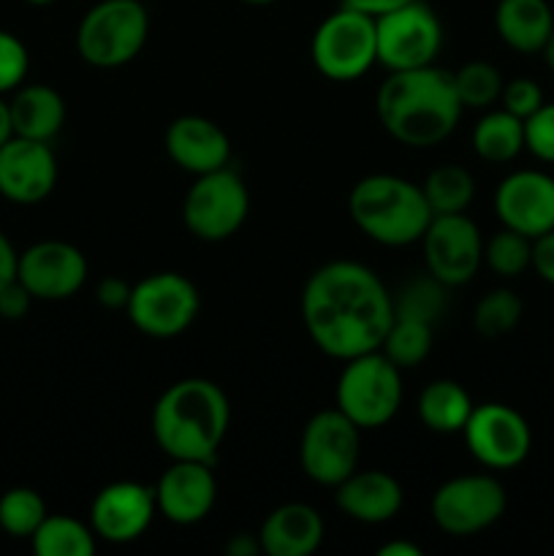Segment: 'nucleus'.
<instances>
[{"label": "nucleus", "mask_w": 554, "mask_h": 556, "mask_svg": "<svg viewBox=\"0 0 554 556\" xmlns=\"http://www.w3.org/2000/svg\"><path fill=\"white\" fill-rule=\"evenodd\" d=\"M302 318L320 353L348 362L380 351L394 320V302L369 266L329 261L304 282Z\"/></svg>", "instance_id": "f257e3e1"}, {"label": "nucleus", "mask_w": 554, "mask_h": 556, "mask_svg": "<svg viewBox=\"0 0 554 556\" xmlns=\"http://www.w3.org/2000/svg\"><path fill=\"white\" fill-rule=\"evenodd\" d=\"M454 74L424 65L411 71H389L375 92V114L386 134L413 150L443 144L462 117Z\"/></svg>", "instance_id": "f03ea898"}, {"label": "nucleus", "mask_w": 554, "mask_h": 556, "mask_svg": "<svg viewBox=\"0 0 554 556\" xmlns=\"http://www.w3.org/2000/svg\"><path fill=\"white\" fill-rule=\"evenodd\" d=\"M231 405L226 391L206 378L168 386L152 407V438L172 462L215 465L226 440Z\"/></svg>", "instance_id": "7ed1b4c3"}, {"label": "nucleus", "mask_w": 554, "mask_h": 556, "mask_svg": "<svg viewBox=\"0 0 554 556\" xmlns=\"http://www.w3.org/2000/svg\"><path fill=\"white\" fill-rule=\"evenodd\" d=\"M348 212L358 231L386 248L421 242L432 223V210L421 185L396 174H367L348 195Z\"/></svg>", "instance_id": "20e7f679"}, {"label": "nucleus", "mask_w": 554, "mask_h": 556, "mask_svg": "<svg viewBox=\"0 0 554 556\" xmlns=\"http://www.w3.org/2000/svg\"><path fill=\"white\" fill-rule=\"evenodd\" d=\"M150 38V14L141 0H98L76 27V52L92 68H123Z\"/></svg>", "instance_id": "39448f33"}, {"label": "nucleus", "mask_w": 554, "mask_h": 556, "mask_svg": "<svg viewBox=\"0 0 554 556\" xmlns=\"http://www.w3.org/2000/svg\"><path fill=\"white\" fill-rule=\"evenodd\" d=\"M402 405V369L383 351L348 358L337 378L335 407L345 413L362 432L380 429Z\"/></svg>", "instance_id": "423d86ee"}, {"label": "nucleus", "mask_w": 554, "mask_h": 556, "mask_svg": "<svg viewBox=\"0 0 554 556\" xmlns=\"http://www.w3.org/2000/svg\"><path fill=\"white\" fill-rule=\"evenodd\" d=\"M310 60L331 81H353L378 63L375 16L342 3L313 33Z\"/></svg>", "instance_id": "0eeeda50"}, {"label": "nucleus", "mask_w": 554, "mask_h": 556, "mask_svg": "<svg viewBox=\"0 0 554 556\" xmlns=\"http://www.w3.org/2000/svg\"><path fill=\"white\" fill-rule=\"evenodd\" d=\"M250 212V190L231 168L201 174L182 201V223L196 239L223 242L244 226Z\"/></svg>", "instance_id": "6e6552de"}, {"label": "nucleus", "mask_w": 554, "mask_h": 556, "mask_svg": "<svg viewBox=\"0 0 554 556\" xmlns=\"http://www.w3.org/2000/svg\"><path fill=\"white\" fill-rule=\"evenodd\" d=\"M378 63L389 71H411L432 65L443 49V25L424 0L375 16Z\"/></svg>", "instance_id": "1a4fd4ad"}, {"label": "nucleus", "mask_w": 554, "mask_h": 556, "mask_svg": "<svg viewBox=\"0 0 554 556\" xmlns=\"http://www.w3.org/2000/svg\"><path fill=\"white\" fill-rule=\"evenodd\" d=\"M199 307V288L188 277L179 271H155L136 282L125 313L141 334L172 340L193 326Z\"/></svg>", "instance_id": "9d476101"}, {"label": "nucleus", "mask_w": 554, "mask_h": 556, "mask_svg": "<svg viewBox=\"0 0 554 556\" xmlns=\"http://www.w3.org/2000/svg\"><path fill=\"white\" fill-rule=\"evenodd\" d=\"M505 489L494 476H456L440 483L429 514L438 530L451 538H470L498 525L505 514Z\"/></svg>", "instance_id": "9b49d317"}, {"label": "nucleus", "mask_w": 554, "mask_h": 556, "mask_svg": "<svg viewBox=\"0 0 554 556\" xmlns=\"http://www.w3.org/2000/svg\"><path fill=\"white\" fill-rule=\"evenodd\" d=\"M362 456V429L340 413L331 410L315 413L302 429L299 440V462L310 481L320 486H331L345 481L353 470H358Z\"/></svg>", "instance_id": "f8f14e48"}, {"label": "nucleus", "mask_w": 554, "mask_h": 556, "mask_svg": "<svg viewBox=\"0 0 554 556\" xmlns=\"http://www.w3.org/2000/svg\"><path fill=\"white\" fill-rule=\"evenodd\" d=\"M424 264L445 288H459L478 275L483 264V239L476 223L462 215H435L421 237Z\"/></svg>", "instance_id": "ddd939ff"}, {"label": "nucleus", "mask_w": 554, "mask_h": 556, "mask_svg": "<svg viewBox=\"0 0 554 556\" xmlns=\"http://www.w3.org/2000/svg\"><path fill=\"white\" fill-rule=\"evenodd\" d=\"M462 438H465L473 459L489 470H511V467L521 465L532 445L525 416L500 402L473 407L470 418L462 429Z\"/></svg>", "instance_id": "4468645a"}, {"label": "nucleus", "mask_w": 554, "mask_h": 556, "mask_svg": "<svg viewBox=\"0 0 554 556\" xmlns=\"http://www.w3.org/2000/svg\"><path fill=\"white\" fill-rule=\"evenodd\" d=\"M16 280L41 302H63L79 293L87 280V258L76 244L43 239L20 255Z\"/></svg>", "instance_id": "2eb2a0df"}, {"label": "nucleus", "mask_w": 554, "mask_h": 556, "mask_svg": "<svg viewBox=\"0 0 554 556\" xmlns=\"http://www.w3.org/2000/svg\"><path fill=\"white\" fill-rule=\"evenodd\" d=\"M158 516L155 489L136 481H114L92 497L90 527L96 538L125 546L150 530Z\"/></svg>", "instance_id": "dca6fc26"}, {"label": "nucleus", "mask_w": 554, "mask_h": 556, "mask_svg": "<svg viewBox=\"0 0 554 556\" xmlns=\"http://www.w3.org/2000/svg\"><path fill=\"white\" fill-rule=\"evenodd\" d=\"M58 185V157L49 141L11 136L0 147V195L14 204H38Z\"/></svg>", "instance_id": "f3484780"}, {"label": "nucleus", "mask_w": 554, "mask_h": 556, "mask_svg": "<svg viewBox=\"0 0 554 556\" xmlns=\"http://www.w3.org/2000/svg\"><path fill=\"white\" fill-rule=\"evenodd\" d=\"M215 465L206 462H172L158 478L155 505L158 514L177 527H193L212 514L217 503Z\"/></svg>", "instance_id": "a211bd4d"}, {"label": "nucleus", "mask_w": 554, "mask_h": 556, "mask_svg": "<svg viewBox=\"0 0 554 556\" xmlns=\"http://www.w3.org/2000/svg\"><path fill=\"white\" fill-rule=\"evenodd\" d=\"M494 212L503 228L536 239L554 228V177L543 172H514L494 190Z\"/></svg>", "instance_id": "6ab92c4d"}, {"label": "nucleus", "mask_w": 554, "mask_h": 556, "mask_svg": "<svg viewBox=\"0 0 554 556\" xmlns=\"http://www.w3.org/2000/svg\"><path fill=\"white\" fill-rule=\"evenodd\" d=\"M166 155L182 172L201 177V174L226 168L231 161V141L228 134L210 117L201 114H182L166 128Z\"/></svg>", "instance_id": "aec40b11"}, {"label": "nucleus", "mask_w": 554, "mask_h": 556, "mask_svg": "<svg viewBox=\"0 0 554 556\" xmlns=\"http://www.w3.org/2000/svg\"><path fill=\"white\" fill-rule=\"evenodd\" d=\"M335 503L358 525H386L405 503L400 481L383 470H353L335 486Z\"/></svg>", "instance_id": "412c9836"}, {"label": "nucleus", "mask_w": 554, "mask_h": 556, "mask_svg": "<svg viewBox=\"0 0 554 556\" xmlns=\"http://www.w3.org/2000/svg\"><path fill=\"white\" fill-rule=\"evenodd\" d=\"M266 556H310L324 543V519L307 503H286L272 510L259 530Z\"/></svg>", "instance_id": "4be33fe9"}, {"label": "nucleus", "mask_w": 554, "mask_h": 556, "mask_svg": "<svg viewBox=\"0 0 554 556\" xmlns=\"http://www.w3.org/2000/svg\"><path fill=\"white\" fill-rule=\"evenodd\" d=\"M494 27L514 52H543L554 30V11L549 0H500Z\"/></svg>", "instance_id": "5701e85b"}, {"label": "nucleus", "mask_w": 554, "mask_h": 556, "mask_svg": "<svg viewBox=\"0 0 554 556\" xmlns=\"http://www.w3.org/2000/svg\"><path fill=\"white\" fill-rule=\"evenodd\" d=\"M14 136L36 141H52L65 125V101L54 87L27 85L9 101Z\"/></svg>", "instance_id": "b1692460"}, {"label": "nucleus", "mask_w": 554, "mask_h": 556, "mask_svg": "<svg viewBox=\"0 0 554 556\" xmlns=\"http://www.w3.org/2000/svg\"><path fill=\"white\" fill-rule=\"evenodd\" d=\"M473 407L476 405H473L465 386L456 383V380L440 378L432 380L429 386H424V391L418 394L416 410L418 421H421L429 432L462 434Z\"/></svg>", "instance_id": "393cba45"}, {"label": "nucleus", "mask_w": 554, "mask_h": 556, "mask_svg": "<svg viewBox=\"0 0 554 556\" xmlns=\"http://www.w3.org/2000/svg\"><path fill=\"white\" fill-rule=\"evenodd\" d=\"M473 150L487 163H508L525 150V119L505 109L487 112L473 128Z\"/></svg>", "instance_id": "a878e982"}, {"label": "nucleus", "mask_w": 554, "mask_h": 556, "mask_svg": "<svg viewBox=\"0 0 554 556\" xmlns=\"http://www.w3.org/2000/svg\"><path fill=\"white\" fill-rule=\"evenodd\" d=\"M421 190L432 215H462L476 199V179L459 163H443L427 174Z\"/></svg>", "instance_id": "bb28decb"}, {"label": "nucleus", "mask_w": 554, "mask_h": 556, "mask_svg": "<svg viewBox=\"0 0 554 556\" xmlns=\"http://www.w3.org/2000/svg\"><path fill=\"white\" fill-rule=\"evenodd\" d=\"M33 552L38 556H92L96 532L74 516H47L33 532Z\"/></svg>", "instance_id": "cd10ccee"}, {"label": "nucleus", "mask_w": 554, "mask_h": 556, "mask_svg": "<svg viewBox=\"0 0 554 556\" xmlns=\"http://www.w3.org/2000/svg\"><path fill=\"white\" fill-rule=\"evenodd\" d=\"M432 324H424V320L413 318H394L389 331H386V340L380 345V351L400 369H413L427 362V356L432 353Z\"/></svg>", "instance_id": "c85d7f7f"}, {"label": "nucleus", "mask_w": 554, "mask_h": 556, "mask_svg": "<svg viewBox=\"0 0 554 556\" xmlns=\"http://www.w3.org/2000/svg\"><path fill=\"white\" fill-rule=\"evenodd\" d=\"M521 299L508 288H494L483 293L481 302L473 309V329L483 340H498V337L511 334L521 320Z\"/></svg>", "instance_id": "c756f323"}, {"label": "nucleus", "mask_w": 554, "mask_h": 556, "mask_svg": "<svg viewBox=\"0 0 554 556\" xmlns=\"http://www.w3.org/2000/svg\"><path fill=\"white\" fill-rule=\"evenodd\" d=\"M391 302H394V318H413L435 326L445 307V286L427 271L405 282L400 293L391 296Z\"/></svg>", "instance_id": "7c9ffc66"}, {"label": "nucleus", "mask_w": 554, "mask_h": 556, "mask_svg": "<svg viewBox=\"0 0 554 556\" xmlns=\"http://www.w3.org/2000/svg\"><path fill=\"white\" fill-rule=\"evenodd\" d=\"M503 76L487 60H470L454 74L456 96H459L462 109H489L500 101L503 92Z\"/></svg>", "instance_id": "2f4dec72"}, {"label": "nucleus", "mask_w": 554, "mask_h": 556, "mask_svg": "<svg viewBox=\"0 0 554 556\" xmlns=\"http://www.w3.org/2000/svg\"><path fill=\"white\" fill-rule=\"evenodd\" d=\"M47 505L33 489H9L0 497V530L11 538H33V532L47 519Z\"/></svg>", "instance_id": "473e14b6"}, {"label": "nucleus", "mask_w": 554, "mask_h": 556, "mask_svg": "<svg viewBox=\"0 0 554 556\" xmlns=\"http://www.w3.org/2000/svg\"><path fill=\"white\" fill-rule=\"evenodd\" d=\"M483 264L500 277H519L532 266V239L514 228H503L483 242Z\"/></svg>", "instance_id": "72a5a7b5"}, {"label": "nucleus", "mask_w": 554, "mask_h": 556, "mask_svg": "<svg viewBox=\"0 0 554 556\" xmlns=\"http://www.w3.org/2000/svg\"><path fill=\"white\" fill-rule=\"evenodd\" d=\"M27 68H30V58L27 49L14 33L0 30V92L16 90L25 81Z\"/></svg>", "instance_id": "f704fd0d"}, {"label": "nucleus", "mask_w": 554, "mask_h": 556, "mask_svg": "<svg viewBox=\"0 0 554 556\" xmlns=\"http://www.w3.org/2000/svg\"><path fill=\"white\" fill-rule=\"evenodd\" d=\"M525 150L538 161L554 163V103H543L525 119Z\"/></svg>", "instance_id": "c9c22d12"}, {"label": "nucleus", "mask_w": 554, "mask_h": 556, "mask_svg": "<svg viewBox=\"0 0 554 556\" xmlns=\"http://www.w3.org/2000/svg\"><path fill=\"white\" fill-rule=\"evenodd\" d=\"M500 101H503L505 112H511L514 117L527 119L530 114H536L538 109L543 106V90L538 81L527 79V76H519V79H511L508 85H503V92H500Z\"/></svg>", "instance_id": "e433bc0d"}, {"label": "nucleus", "mask_w": 554, "mask_h": 556, "mask_svg": "<svg viewBox=\"0 0 554 556\" xmlns=\"http://www.w3.org/2000/svg\"><path fill=\"white\" fill-rule=\"evenodd\" d=\"M33 304V293L22 286L20 280H11L0 288V318L5 320H20L25 318L27 309Z\"/></svg>", "instance_id": "4c0bfd02"}, {"label": "nucleus", "mask_w": 554, "mask_h": 556, "mask_svg": "<svg viewBox=\"0 0 554 556\" xmlns=\"http://www.w3.org/2000/svg\"><path fill=\"white\" fill-rule=\"evenodd\" d=\"M130 291H134V286L125 282L123 277H103L96 288V299L106 309H125L130 302Z\"/></svg>", "instance_id": "58836bf2"}, {"label": "nucleus", "mask_w": 554, "mask_h": 556, "mask_svg": "<svg viewBox=\"0 0 554 556\" xmlns=\"http://www.w3.org/2000/svg\"><path fill=\"white\" fill-rule=\"evenodd\" d=\"M532 269L554 286V228L532 239Z\"/></svg>", "instance_id": "ea45409f"}, {"label": "nucleus", "mask_w": 554, "mask_h": 556, "mask_svg": "<svg viewBox=\"0 0 554 556\" xmlns=\"http://www.w3.org/2000/svg\"><path fill=\"white\" fill-rule=\"evenodd\" d=\"M16 264H20V255L14 253L11 242L5 239V233L0 231V288L5 282H11L16 277Z\"/></svg>", "instance_id": "a19ab883"}, {"label": "nucleus", "mask_w": 554, "mask_h": 556, "mask_svg": "<svg viewBox=\"0 0 554 556\" xmlns=\"http://www.w3.org/2000/svg\"><path fill=\"white\" fill-rule=\"evenodd\" d=\"M345 3L353 5V9L364 11V14L380 16V14H386V11L396 9V5L411 3V0H345Z\"/></svg>", "instance_id": "79ce46f5"}, {"label": "nucleus", "mask_w": 554, "mask_h": 556, "mask_svg": "<svg viewBox=\"0 0 554 556\" xmlns=\"http://www.w3.org/2000/svg\"><path fill=\"white\" fill-rule=\"evenodd\" d=\"M226 552L231 556H253L255 552H261V543L259 538L248 535V532H239V535H234L231 541H228Z\"/></svg>", "instance_id": "37998d69"}, {"label": "nucleus", "mask_w": 554, "mask_h": 556, "mask_svg": "<svg viewBox=\"0 0 554 556\" xmlns=\"http://www.w3.org/2000/svg\"><path fill=\"white\" fill-rule=\"evenodd\" d=\"M380 556H421V548L413 546V543L407 541H391L386 543V546L378 548Z\"/></svg>", "instance_id": "c03bdc74"}, {"label": "nucleus", "mask_w": 554, "mask_h": 556, "mask_svg": "<svg viewBox=\"0 0 554 556\" xmlns=\"http://www.w3.org/2000/svg\"><path fill=\"white\" fill-rule=\"evenodd\" d=\"M14 136V128H11V112L9 101H0V147Z\"/></svg>", "instance_id": "a18cd8bd"}, {"label": "nucleus", "mask_w": 554, "mask_h": 556, "mask_svg": "<svg viewBox=\"0 0 554 556\" xmlns=\"http://www.w3.org/2000/svg\"><path fill=\"white\" fill-rule=\"evenodd\" d=\"M543 58H546V65L552 68V74H554V30H552V36H549L546 47H543Z\"/></svg>", "instance_id": "49530a36"}, {"label": "nucleus", "mask_w": 554, "mask_h": 556, "mask_svg": "<svg viewBox=\"0 0 554 556\" xmlns=\"http://www.w3.org/2000/svg\"><path fill=\"white\" fill-rule=\"evenodd\" d=\"M242 3H248V5H272V3H277V0H242Z\"/></svg>", "instance_id": "de8ad7c7"}, {"label": "nucleus", "mask_w": 554, "mask_h": 556, "mask_svg": "<svg viewBox=\"0 0 554 556\" xmlns=\"http://www.w3.org/2000/svg\"><path fill=\"white\" fill-rule=\"evenodd\" d=\"M25 3H30V5H52L54 0H25Z\"/></svg>", "instance_id": "09e8293b"}]
</instances>
